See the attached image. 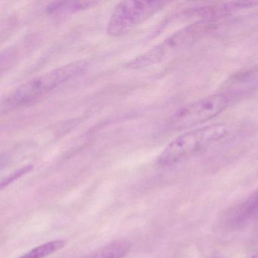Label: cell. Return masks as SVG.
Returning a JSON list of instances; mask_svg holds the SVG:
<instances>
[{
	"mask_svg": "<svg viewBox=\"0 0 258 258\" xmlns=\"http://www.w3.org/2000/svg\"><path fill=\"white\" fill-rule=\"evenodd\" d=\"M213 258H223V257H221V256H214V257H213Z\"/></svg>",
	"mask_w": 258,
	"mask_h": 258,
	"instance_id": "obj_13",
	"label": "cell"
},
{
	"mask_svg": "<svg viewBox=\"0 0 258 258\" xmlns=\"http://www.w3.org/2000/svg\"><path fill=\"white\" fill-rule=\"evenodd\" d=\"M229 129L223 123H214L191 130L176 137L157 160L160 167H171L194 156L214 143L223 140Z\"/></svg>",
	"mask_w": 258,
	"mask_h": 258,
	"instance_id": "obj_2",
	"label": "cell"
},
{
	"mask_svg": "<svg viewBox=\"0 0 258 258\" xmlns=\"http://www.w3.org/2000/svg\"><path fill=\"white\" fill-rule=\"evenodd\" d=\"M211 25V24L207 22H202L195 24L189 28H184L177 31L173 35L167 37L158 46L131 60L126 64V68L136 70L150 67L162 62L178 49L188 44L189 42L192 41L196 37L205 34L208 29H210Z\"/></svg>",
	"mask_w": 258,
	"mask_h": 258,
	"instance_id": "obj_5",
	"label": "cell"
},
{
	"mask_svg": "<svg viewBox=\"0 0 258 258\" xmlns=\"http://www.w3.org/2000/svg\"><path fill=\"white\" fill-rule=\"evenodd\" d=\"M88 67L85 60L72 61L31 78L13 90L6 99L7 108L23 106L34 102L57 87L82 75Z\"/></svg>",
	"mask_w": 258,
	"mask_h": 258,
	"instance_id": "obj_1",
	"label": "cell"
},
{
	"mask_svg": "<svg viewBox=\"0 0 258 258\" xmlns=\"http://www.w3.org/2000/svg\"><path fill=\"white\" fill-rule=\"evenodd\" d=\"M97 1H57L48 6L46 12L55 16H66L86 11L99 5Z\"/></svg>",
	"mask_w": 258,
	"mask_h": 258,
	"instance_id": "obj_8",
	"label": "cell"
},
{
	"mask_svg": "<svg viewBox=\"0 0 258 258\" xmlns=\"http://www.w3.org/2000/svg\"><path fill=\"white\" fill-rule=\"evenodd\" d=\"M33 169H34V166L28 164V165L24 166V167H20V168L15 170L14 172L10 173V175H8V176H6L4 179H2L1 184H0L1 189H4V188L13 183L15 181L17 180L18 179L23 176L24 175L32 171Z\"/></svg>",
	"mask_w": 258,
	"mask_h": 258,
	"instance_id": "obj_11",
	"label": "cell"
},
{
	"mask_svg": "<svg viewBox=\"0 0 258 258\" xmlns=\"http://www.w3.org/2000/svg\"><path fill=\"white\" fill-rule=\"evenodd\" d=\"M66 244L64 240H54L31 249L19 258H45L63 248Z\"/></svg>",
	"mask_w": 258,
	"mask_h": 258,
	"instance_id": "obj_10",
	"label": "cell"
},
{
	"mask_svg": "<svg viewBox=\"0 0 258 258\" xmlns=\"http://www.w3.org/2000/svg\"><path fill=\"white\" fill-rule=\"evenodd\" d=\"M250 258H258V252H256L254 254L252 255V256H250Z\"/></svg>",
	"mask_w": 258,
	"mask_h": 258,
	"instance_id": "obj_12",
	"label": "cell"
},
{
	"mask_svg": "<svg viewBox=\"0 0 258 258\" xmlns=\"http://www.w3.org/2000/svg\"><path fill=\"white\" fill-rule=\"evenodd\" d=\"M258 217V190L240 206L235 214L234 223L240 226Z\"/></svg>",
	"mask_w": 258,
	"mask_h": 258,
	"instance_id": "obj_9",
	"label": "cell"
},
{
	"mask_svg": "<svg viewBox=\"0 0 258 258\" xmlns=\"http://www.w3.org/2000/svg\"><path fill=\"white\" fill-rule=\"evenodd\" d=\"M258 87V69L244 71L229 78L226 85V93L223 94H238L253 90Z\"/></svg>",
	"mask_w": 258,
	"mask_h": 258,
	"instance_id": "obj_6",
	"label": "cell"
},
{
	"mask_svg": "<svg viewBox=\"0 0 258 258\" xmlns=\"http://www.w3.org/2000/svg\"><path fill=\"white\" fill-rule=\"evenodd\" d=\"M229 100L227 96L218 93L184 105L170 116L169 126L173 131H183L205 123L225 111Z\"/></svg>",
	"mask_w": 258,
	"mask_h": 258,
	"instance_id": "obj_4",
	"label": "cell"
},
{
	"mask_svg": "<svg viewBox=\"0 0 258 258\" xmlns=\"http://www.w3.org/2000/svg\"><path fill=\"white\" fill-rule=\"evenodd\" d=\"M132 244L126 238L114 240L81 258H123L131 250Z\"/></svg>",
	"mask_w": 258,
	"mask_h": 258,
	"instance_id": "obj_7",
	"label": "cell"
},
{
	"mask_svg": "<svg viewBox=\"0 0 258 258\" xmlns=\"http://www.w3.org/2000/svg\"><path fill=\"white\" fill-rule=\"evenodd\" d=\"M165 5L163 1H122L116 6L110 17L107 33L111 37L125 35L153 17Z\"/></svg>",
	"mask_w": 258,
	"mask_h": 258,
	"instance_id": "obj_3",
	"label": "cell"
}]
</instances>
